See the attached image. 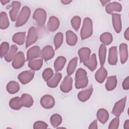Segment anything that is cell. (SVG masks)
Here are the masks:
<instances>
[{"instance_id": "cell-1", "label": "cell", "mask_w": 129, "mask_h": 129, "mask_svg": "<svg viewBox=\"0 0 129 129\" xmlns=\"http://www.w3.org/2000/svg\"><path fill=\"white\" fill-rule=\"evenodd\" d=\"M87 72L82 68H79L75 75V87L77 89L84 88L88 84Z\"/></svg>"}, {"instance_id": "cell-2", "label": "cell", "mask_w": 129, "mask_h": 129, "mask_svg": "<svg viewBox=\"0 0 129 129\" xmlns=\"http://www.w3.org/2000/svg\"><path fill=\"white\" fill-rule=\"evenodd\" d=\"M93 31V23L91 19L88 17L85 18L83 20L80 32L81 39L85 40L88 38L92 35Z\"/></svg>"}, {"instance_id": "cell-3", "label": "cell", "mask_w": 129, "mask_h": 129, "mask_svg": "<svg viewBox=\"0 0 129 129\" xmlns=\"http://www.w3.org/2000/svg\"><path fill=\"white\" fill-rule=\"evenodd\" d=\"M31 14V10L27 6L23 7L19 14L16 20L15 26L21 27L25 25L28 21Z\"/></svg>"}, {"instance_id": "cell-4", "label": "cell", "mask_w": 129, "mask_h": 129, "mask_svg": "<svg viewBox=\"0 0 129 129\" xmlns=\"http://www.w3.org/2000/svg\"><path fill=\"white\" fill-rule=\"evenodd\" d=\"M46 12L42 8H38L35 10L33 15V18L35 20L37 25L41 27H42L46 20Z\"/></svg>"}, {"instance_id": "cell-5", "label": "cell", "mask_w": 129, "mask_h": 129, "mask_svg": "<svg viewBox=\"0 0 129 129\" xmlns=\"http://www.w3.org/2000/svg\"><path fill=\"white\" fill-rule=\"evenodd\" d=\"M38 34L36 28L34 26H31L28 32V35L26 39V47L27 48L34 44L38 39Z\"/></svg>"}, {"instance_id": "cell-6", "label": "cell", "mask_w": 129, "mask_h": 129, "mask_svg": "<svg viewBox=\"0 0 129 129\" xmlns=\"http://www.w3.org/2000/svg\"><path fill=\"white\" fill-rule=\"evenodd\" d=\"M126 102V97L121 99L116 102L112 110V113L115 116H119L122 113L125 106Z\"/></svg>"}, {"instance_id": "cell-7", "label": "cell", "mask_w": 129, "mask_h": 129, "mask_svg": "<svg viewBox=\"0 0 129 129\" xmlns=\"http://www.w3.org/2000/svg\"><path fill=\"white\" fill-rule=\"evenodd\" d=\"M35 72L33 70H27L22 72L18 76V79L23 84L29 83L34 78Z\"/></svg>"}, {"instance_id": "cell-8", "label": "cell", "mask_w": 129, "mask_h": 129, "mask_svg": "<svg viewBox=\"0 0 129 129\" xmlns=\"http://www.w3.org/2000/svg\"><path fill=\"white\" fill-rule=\"evenodd\" d=\"M25 62V57L24 54L22 51H19L13 59L12 65L14 69H19L24 65Z\"/></svg>"}, {"instance_id": "cell-9", "label": "cell", "mask_w": 129, "mask_h": 129, "mask_svg": "<svg viewBox=\"0 0 129 129\" xmlns=\"http://www.w3.org/2000/svg\"><path fill=\"white\" fill-rule=\"evenodd\" d=\"M41 105L45 109H50L55 105V100L50 95H45L40 99Z\"/></svg>"}, {"instance_id": "cell-10", "label": "cell", "mask_w": 129, "mask_h": 129, "mask_svg": "<svg viewBox=\"0 0 129 129\" xmlns=\"http://www.w3.org/2000/svg\"><path fill=\"white\" fill-rule=\"evenodd\" d=\"M73 79L70 76H66L60 85V90L63 93H68L72 89Z\"/></svg>"}, {"instance_id": "cell-11", "label": "cell", "mask_w": 129, "mask_h": 129, "mask_svg": "<svg viewBox=\"0 0 129 129\" xmlns=\"http://www.w3.org/2000/svg\"><path fill=\"white\" fill-rule=\"evenodd\" d=\"M41 52L40 48L38 46H34L31 47L27 52V60L29 61L41 56Z\"/></svg>"}, {"instance_id": "cell-12", "label": "cell", "mask_w": 129, "mask_h": 129, "mask_svg": "<svg viewBox=\"0 0 129 129\" xmlns=\"http://www.w3.org/2000/svg\"><path fill=\"white\" fill-rule=\"evenodd\" d=\"M21 8V3L18 1H14L12 3V9L9 12L11 20L13 22L17 20Z\"/></svg>"}, {"instance_id": "cell-13", "label": "cell", "mask_w": 129, "mask_h": 129, "mask_svg": "<svg viewBox=\"0 0 129 129\" xmlns=\"http://www.w3.org/2000/svg\"><path fill=\"white\" fill-rule=\"evenodd\" d=\"M54 50L53 47L50 45H47L41 50V56L43 60L47 61L54 56Z\"/></svg>"}, {"instance_id": "cell-14", "label": "cell", "mask_w": 129, "mask_h": 129, "mask_svg": "<svg viewBox=\"0 0 129 129\" xmlns=\"http://www.w3.org/2000/svg\"><path fill=\"white\" fill-rule=\"evenodd\" d=\"M112 25L115 31L117 33H120L122 29V24L120 15L117 13L112 14Z\"/></svg>"}, {"instance_id": "cell-15", "label": "cell", "mask_w": 129, "mask_h": 129, "mask_svg": "<svg viewBox=\"0 0 129 129\" xmlns=\"http://www.w3.org/2000/svg\"><path fill=\"white\" fill-rule=\"evenodd\" d=\"M118 60L117 50L116 46H112L109 48L108 57V62L109 64L112 66L115 65Z\"/></svg>"}, {"instance_id": "cell-16", "label": "cell", "mask_w": 129, "mask_h": 129, "mask_svg": "<svg viewBox=\"0 0 129 129\" xmlns=\"http://www.w3.org/2000/svg\"><path fill=\"white\" fill-rule=\"evenodd\" d=\"M122 10L121 5L116 2L108 3L105 7V11L109 14H112L114 12H120Z\"/></svg>"}, {"instance_id": "cell-17", "label": "cell", "mask_w": 129, "mask_h": 129, "mask_svg": "<svg viewBox=\"0 0 129 129\" xmlns=\"http://www.w3.org/2000/svg\"><path fill=\"white\" fill-rule=\"evenodd\" d=\"M91 54V50L89 48L86 47H81L78 50V55L80 58V62L83 63L87 61L90 57Z\"/></svg>"}, {"instance_id": "cell-18", "label": "cell", "mask_w": 129, "mask_h": 129, "mask_svg": "<svg viewBox=\"0 0 129 129\" xmlns=\"http://www.w3.org/2000/svg\"><path fill=\"white\" fill-rule=\"evenodd\" d=\"M62 78V75L60 73H56L53 76L46 82L48 87L50 88H55L59 83Z\"/></svg>"}, {"instance_id": "cell-19", "label": "cell", "mask_w": 129, "mask_h": 129, "mask_svg": "<svg viewBox=\"0 0 129 129\" xmlns=\"http://www.w3.org/2000/svg\"><path fill=\"white\" fill-rule=\"evenodd\" d=\"M120 59L121 63L123 64L128 58V49L127 45L126 43H121L119 46Z\"/></svg>"}, {"instance_id": "cell-20", "label": "cell", "mask_w": 129, "mask_h": 129, "mask_svg": "<svg viewBox=\"0 0 129 129\" xmlns=\"http://www.w3.org/2000/svg\"><path fill=\"white\" fill-rule=\"evenodd\" d=\"M93 91V89L92 87L89 88L82 90L79 92L78 94V98L81 102H85L88 100L91 97Z\"/></svg>"}, {"instance_id": "cell-21", "label": "cell", "mask_w": 129, "mask_h": 129, "mask_svg": "<svg viewBox=\"0 0 129 129\" xmlns=\"http://www.w3.org/2000/svg\"><path fill=\"white\" fill-rule=\"evenodd\" d=\"M59 21L58 19L55 16H51L47 22V27L48 29L52 32L56 31L59 26Z\"/></svg>"}, {"instance_id": "cell-22", "label": "cell", "mask_w": 129, "mask_h": 129, "mask_svg": "<svg viewBox=\"0 0 129 129\" xmlns=\"http://www.w3.org/2000/svg\"><path fill=\"white\" fill-rule=\"evenodd\" d=\"M107 76V72L105 68L101 67L96 72L95 74V78L97 82L99 83H102L105 80Z\"/></svg>"}, {"instance_id": "cell-23", "label": "cell", "mask_w": 129, "mask_h": 129, "mask_svg": "<svg viewBox=\"0 0 129 129\" xmlns=\"http://www.w3.org/2000/svg\"><path fill=\"white\" fill-rule=\"evenodd\" d=\"M66 42L70 46H74L78 41V37L77 35L71 30H68L66 33Z\"/></svg>"}, {"instance_id": "cell-24", "label": "cell", "mask_w": 129, "mask_h": 129, "mask_svg": "<svg viewBox=\"0 0 129 129\" xmlns=\"http://www.w3.org/2000/svg\"><path fill=\"white\" fill-rule=\"evenodd\" d=\"M84 66H86L90 71H94L97 66V61L96 58V56L95 53H93L90 57L89 59L83 62Z\"/></svg>"}, {"instance_id": "cell-25", "label": "cell", "mask_w": 129, "mask_h": 129, "mask_svg": "<svg viewBox=\"0 0 129 129\" xmlns=\"http://www.w3.org/2000/svg\"><path fill=\"white\" fill-rule=\"evenodd\" d=\"M20 100L22 106L25 107H31L34 103L32 97L28 94H23L20 97Z\"/></svg>"}, {"instance_id": "cell-26", "label": "cell", "mask_w": 129, "mask_h": 129, "mask_svg": "<svg viewBox=\"0 0 129 129\" xmlns=\"http://www.w3.org/2000/svg\"><path fill=\"white\" fill-rule=\"evenodd\" d=\"M96 115L98 120L102 124L107 122L109 116L108 111L104 108L99 109L97 112Z\"/></svg>"}, {"instance_id": "cell-27", "label": "cell", "mask_w": 129, "mask_h": 129, "mask_svg": "<svg viewBox=\"0 0 129 129\" xmlns=\"http://www.w3.org/2000/svg\"><path fill=\"white\" fill-rule=\"evenodd\" d=\"M26 39V32H19L15 33L13 37V41L19 45H22L24 44Z\"/></svg>"}, {"instance_id": "cell-28", "label": "cell", "mask_w": 129, "mask_h": 129, "mask_svg": "<svg viewBox=\"0 0 129 129\" xmlns=\"http://www.w3.org/2000/svg\"><path fill=\"white\" fill-rule=\"evenodd\" d=\"M6 89L8 93L11 94H14L19 91L20 85L17 82L11 81L7 84Z\"/></svg>"}, {"instance_id": "cell-29", "label": "cell", "mask_w": 129, "mask_h": 129, "mask_svg": "<svg viewBox=\"0 0 129 129\" xmlns=\"http://www.w3.org/2000/svg\"><path fill=\"white\" fill-rule=\"evenodd\" d=\"M18 47L16 45H12L11 46L9 51L4 57L5 59L7 62H11L13 60L16 54L17 53Z\"/></svg>"}, {"instance_id": "cell-30", "label": "cell", "mask_w": 129, "mask_h": 129, "mask_svg": "<svg viewBox=\"0 0 129 129\" xmlns=\"http://www.w3.org/2000/svg\"><path fill=\"white\" fill-rule=\"evenodd\" d=\"M117 85V78L116 76H111L108 77L106 84L105 88L108 91L114 90Z\"/></svg>"}, {"instance_id": "cell-31", "label": "cell", "mask_w": 129, "mask_h": 129, "mask_svg": "<svg viewBox=\"0 0 129 129\" xmlns=\"http://www.w3.org/2000/svg\"><path fill=\"white\" fill-rule=\"evenodd\" d=\"M43 65L42 59H34L29 60L28 66L33 71H38L40 70Z\"/></svg>"}, {"instance_id": "cell-32", "label": "cell", "mask_w": 129, "mask_h": 129, "mask_svg": "<svg viewBox=\"0 0 129 129\" xmlns=\"http://www.w3.org/2000/svg\"><path fill=\"white\" fill-rule=\"evenodd\" d=\"M66 62V58L63 56H59L57 57L54 62V68L56 72L61 71Z\"/></svg>"}, {"instance_id": "cell-33", "label": "cell", "mask_w": 129, "mask_h": 129, "mask_svg": "<svg viewBox=\"0 0 129 129\" xmlns=\"http://www.w3.org/2000/svg\"><path fill=\"white\" fill-rule=\"evenodd\" d=\"M78 59L77 57H75L70 61L67 68V73L68 76H71L75 71L77 66Z\"/></svg>"}, {"instance_id": "cell-34", "label": "cell", "mask_w": 129, "mask_h": 129, "mask_svg": "<svg viewBox=\"0 0 129 129\" xmlns=\"http://www.w3.org/2000/svg\"><path fill=\"white\" fill-rule=\"evenodd\" d=\"M10 22L7 14L5 12H2L0 16V28L6 29L9 27Z\"/></svg>"}, {"instance_id": "cell-35", "label": "cell", "mask_w": 129, "mask_h": 129, "mask_svg": "<svg viewBox=\"0 0 129 129\" xmlns=\"http://www.w3.org/2000/svg\"><path fill=\"white\" fill-rule=\"evenodd\" d=\"M98 54L100 66L101 67H103L104 64L105 62L106 55V47L105 45L103 44L100 45L99 48Z\"/></svg>"}, {"instance_id": "cell-36", "label": "cell", "mask_w": 129, "mask_h": 129, "mask_svg": "<svg viewBox=\"0 0 129 129\" xmlns=\"http://www.w3.org/2000/svg\"><path fill=\"white\" fill-rule=\"evenodd\" d=\"M10 107L13 110H17L20 109L22 106L20 98L18 96L12 98L9 102Z\"/></svg>"}, {"instance_id": "cell-37", "label": "cell", "mask_w": 129, "mask_h": 129, "mask_svg": "<svg viewBox=\"0 0 129 129\" xmlns=\"http://www.w3.org/2000/svg\"><path fill=\"white\" fill-rule=\"evenodd\" d=\"M100 40L105 45H108L111 43L113 41V37L111 33L104 32L100 36Z\"/></svg>"}, {"instance_id": "cell-38", "label": "cell", "mask_w": 129, "mask_h": 129, "mask_svg": "<svg viewBox=\"0 0 129 129\" xmlns=\"http://www.w3.org/2000/svg\"><path fill=\"white\" fill-rule=\"evenodd\" d=\"M50 121L52 126L57 127L62 122V117L58 114H53L50 117Z\"/></svg>"}, {"instance_id": "cell-39", "label": "cell", "mask_w": 129, "mask_h": 129, "mask_svg": "<svg viewBox=\"0 0 129 129\" xmlns=\"http://www.w3.org/2000/svg\"><path fill=\"white\" fill-rule=\"evenodd\" d=\"M63 40V35L61 32L56 33L54 37V44L55 49H58L61 45Z\"/></svg>"}, {"instance_id": "cell-40", "label": "cell", "mask_w": 129, "mask_h": 129, "mask_svg": "<svg viewBox=\"0 0 129 129\" xmlns=\"http://www.w3.org/2000/svg\"><path fill=\"white\" fill-rule=\"evenodd\" d=\"M71 23L73 28L75 30V31H77L80 27L81 19L79 16H75L72 18Z\"/></svg>"}, {"instance_id": "cell-41", "label": "cell", "mask_w": 129, "mask_h": 129, "mask_svg": "<svg viewBox=\"0 0 129 129\" xmlns=\"http://www.w3.org/2000/svg\"><path fill=\"white\" fill-rule=\"evenodd\" d=\"M10 49L9 43L7 42H3L1 44L0 47V55L1 58L6 56Z\"/></svg>"}, {"instance_id": "cell-42", "label": "cell", "mask_w": 129, "mask_h": 129, "mask_svg": "<svg viewBox=\"0 0 129 129\" xmlns=\"http://www.w3.org/2000/svg\"><path fill=\"white\" fill-rule=\"evenodd\" d=\"M42 76L44 80L47 82L53 76V71L51 68H46L43 71Z\"/></svg>"}, {"instance_id": "cell-43", "label": "cell", "mask_w": 129, "mask_h": 129, "mask_svg": "<svg viewBox=\"0 0 129 129\" xmlns=\"http://www.w3.org/2000/svg\"><path fill=\"white\" fill-rule=\"evenodd\" d=\"M119 124V118L118 116H116L110 122L108 128L109 129H117L118 128Z\"/></svg>"}, {"instance_id": "cell-44", "label": "cell", "mask_w": 129, "mask_h": 129, "mask_svg": "<svg viewBox=\"0 0 129 129\" xmlns=\"http://www.w3.org/2000/svg\"><path fill=\"white\" fill-rule=\"evenodd\" d=\"M48 127L47 124L43 121H37L34 122L33 124V128L38 129V128H47Z\"/></svg>"}, {"instance_id": "cell-45", "label": "cell", "mask_w": 129, "mask_h": 129, "mask_svg": "<svg viewBox=\"0 0 129 129\" xmlns=\"http://www.w3.org/2000/svg\"><path fill=\"white\" fill-rule=\"evenodd\" d=\"M122 88L124 90H128L129 89V77H127L122 82Z\"/></svg>"}, {"instance_id": "cell-46", "label": "cell", "mask_w": 129, "mask_h": 129, "mask_svg": "<svg viewBox=\"0 0 129 129\" xmlns=\"http://www.w3.org/2000/svg\"><path fill=\"white\" fill-rule=\"evenodd\" d=\"M89 128L90 129H97L98 128L97 126V121L96 120H94L89 125Z\"/></svg>"}, {"instance_id": "cell-47", "label": "cell", "mask_w": 129, "mask_h": 129, "mask_svg": "<svg viewBox=\"0 0 129 129\" xmlns=\"http://www.w3.org/2000/svg\"><path fill=\"white\" fill-rule=\"evenodd\" d=\"M124 37L126 40H129V28H127L124 33Z\"/></svg>"}, {"instance_id": "cell-48", "label": "cell", "mask_w": 129, "mask_h": 129, "mask_svg": "<svg viewBox=\"0 0 129 129\" xmlns=\"http://www.w3.org/2000/svg\"><path fill=\"white\" fill-rule=\"evenodd\" d=\"M123 127L125 129H128L129 128V120L127 119L125 121L123 125Z\"/></svg>"}, {"instance_id": "cell-49", "label": "cell", "mask_w": 129, "mask_h": 129, "mask_svg": "<svg viewBox=\"0 0 129 129\" xmlns=\"http://www.w3.org/2000/svg\"><path fill=\"white\" fill-rule=\"evenodd\" d=\"M72 1L71 0H61V3L63 5H68L70 4Z\"/></svg>"}, {"instance_id": "cell-50", "label": "cell", "mask_w": 129, "mask_h": 129, "mask_svg": "<svg viewBox=\"0 0 129 129\" xmlns=\"http://www.w3.org/2000/svg\"><path fill=\"white\" fill-rule=\"evenodd\" d=\"M100 2L102 4V5L103 6H104L106 5H107L108 4V3H109L110 1L109 0H107V1H100Z\"/></svg>"}, {"instance_id": "cell-51", "label": "cell", "mask_w": 129, "mask_h": 129, "mask_svg": "<svg viewBox=\"0 0 129 129\" xmlns=\"http://www.w3.org/2000/svg\"><path fill=\"white\" fill-rule=\"evenodd\" d=\"M1 3H2V4L3 5H5L7 4V3H9L10 2V1H5V0L3 1V0H1Z\"/></svg>"}]
</instances>
